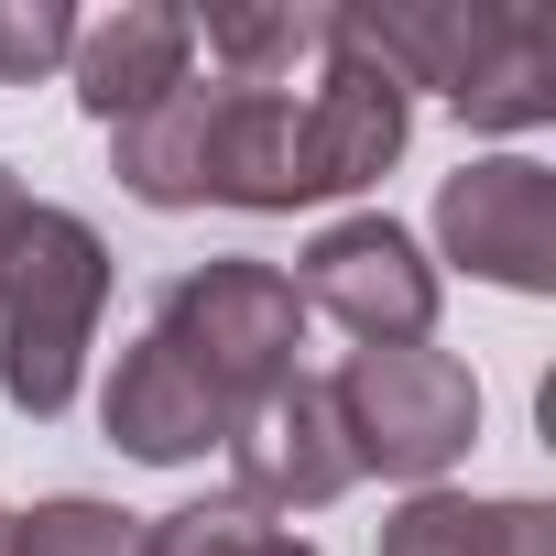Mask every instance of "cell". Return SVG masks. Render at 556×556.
<instances>
[{
	"mask_svg": "<svg viewBox=\"0 0 556 556\" xmlns=\"http://www.w3.org/2000/svg\"><path fill=\"white\" fill-rule=\"evenodd\" d=\"M328 393H339V426H350L361 480L382 469V480H404V491H437V480L469 458V437H480V382H469V361L437 350V339L350 350V361L328 371Z\"/></svg>",
	"mask_w": 556,
	"mask_h": 556,
	"instance_id": "3957f363",
	"label": "cell"
},
{
	"mask_svg": "<svg viewBox=\"0 0 556 556\" xmlns=\"http://www.w3.org/2000/svg\"><path fill=\"white\" fill-rule=\"evenodd\" d=\"M99 317H110V240L77 207L34 197L12 218V251H0V404L55 426L88 382Z\"/></svg>",
	"mask_w": 556,
	"mask_h": 556,
	"instance_id": "6da1fadb",
	"label": "cell"
},
{
	"mask_svg": "<svg viewBox=\"0 0 556 556\" xmlns=\"http://www.w3.org/2000/svg\"><path fill=\"white\" fill-rule=\"evenodd\" d=\"M229 502H251L262 523H306L328 513L339 491H361V458H350V426H339V393L317 371H295L273 404H251L229 426Z\"/></svg>",
	"mask_w": 556,
	"mask_h": 556,
	"instance_id": "8992f818",
	"label": "cell"
},
{
	"mask_svg": "<svg viewBox=\"0 0 556 556\" xmlns=\"http://www.w3.org/2000/svg\"><path fill=\"white\" fill-rule=\"evenodd\" d=\"M207 110H218V77H186L164 88L153 110H131L110 131V175L142 197V207H207Z\"/></svg>",
	"mask_w": 556,
	"mask_h": 556,
	"instance_id": "7c38bea8",
	"label": "cell"
},
{
	"mask_svg": "<svg viewBox=\"0 0 556 556\" xmlns=\"http://www.w3.org/2000/svg\"><path fill=\"white\" fill-rule=\"evenodd\" d=\"M0 556H12V513H0Z\"/></svg>",
	"mask_w": 556,
	"mask_h": 556,
	"instance_id": "d6986e66",
	"label": "cell"
},
{
	"mask_svg": "<svg viewBox=\"0 0 556 556\" xmlns=\"http://www.w3.org/2000/svg\"><path fill=\"white\" fill-rule=\"evenodd\" d=\"M382 556H556V513L502 491V502H469V491H404L393 523H382Z\"/></svg>",
	"mask_w": 556,
	"mask_h": 556,
	"instance_id": "4fadbf2b",
	"label": "cell"
},
{
	"mask_svg": "<svg viewBox=\"0 0 556 556\" xmlns=\"http://www.w3.org/2000/svg\"><path fill=\"white\" fill-rule=\"evenodd\" d=\"M12 556H142V513H121L99 491H55V502L12 513Z\"/></svg>",
	"mask_w": 556,
	"mask_h": 556,
	"instance_id": "2e32d148",
	"label": "cell"
},
{
	"mask_svg": "<svg viewBox=\"0 0 556 556\" xmlns=\"http://www.w3.org/2000/svg\"><path fill=\"white\" fill-rule=\"evenodd\" d=\"M437 251L469 285L556 295V175L534 153H480L437 186Z\"/></svg>",
	"mask_w": 556,
	"mask_h": 556,
	"instance_id": "5b68a950",
	"label": "cell"
},
{
	"mask_svg": "<svg viewBox=\"0 0 556 556\" xmlns=\"http://www.w3.org/2000/svg\"><path fill=\"white\" fill-rule=\"evenodd\" d=\"M66 77H77V110L121 131L131 110H153L164 88L197 77V12H175V0H121V12L77 23Z\"/></svg>",
	"mask_w": 556,
	"mask_h": 556,
	"instance_id": "9c48e42d",
	"label": "cell"
},
{
	"mask_svg": "<svg viewBox=\"0 0 556 556\" xmlns=\"http://www.w3.org/2000/svg\"><path fill=\"white\" fill-rule=\"evenodd\" d=\"M142 556H317V545L285 534V523H262V513L229 502V491H207V502L153 513V523H142Z\"/></svg>",
	"mask_w": 556,
	"mask_h": 556,
	"instance_id": "9a60e30c",
	"label": "cell"
},
{
	"mask_svg": "<svg viewBox=\"0 0 556 556\" xmlns=\"http://www.w3.org/2000/svg\"><path fill=\"white\" fill-rule=\"evenodd\" d=\"M23 207H34V197H23V175L0 164V251H12V218H23Z\"/></svg>",
	"mask_w": 556,
	"mask_h": 556,
	"instance_id": "ac0fdd59",
	"label": "cell"
},
{
	"mask_svg": "<svg viewBox=\"0 0 556 556\" xmlns=\"http://www.w3.org/2000/svg\"><path fill=\"white\" fill-rule=\"evenodd\" d=\"M197 45H207V77L229 88H295L339 45V0H218Z\"/></svg>",
	"mask_w": 556,
	"mask_h": 556,
	"instance_id": "8fae6325",
	"label": "cell"
},
{
	"mask_svg": "<svg viewBox=\"0 0 556 556\" xmlns=\"http://www.w3.org/2000/svg\"><path fill=\"white\" fill-rule=\"evenodd\" d=\"M447 110H458L469 131H545V121H556V34H545L534 12H502L491 55L458 77Z\"/></svg>",
	"mask_w": 556,
	"mask_h": 556,
	"instance_id": "5bb4252c",
	"label": "cell"
},
{
	"mask_svg": "<svg viewBox=\"0 0 556 556\" xmlns=\"http://www.w3.org/2000/svg\"><path fill=\"white\" fill-rule=\"evenodd\" d=\"M153 339L164 350H186L197 361V382L229 404V415H251V404H273L306 361V295L285 285V262H251V251H229V262H186L175 285H164V306H153Z\"/></svg>",
	"mask_w": 556,
	"mask_h": 556,
	"instance_id": "7a4b0ae2",
	"label": "cell"
},
{
	"mask_svg": "<svg viewBox=\"0 0 556 556\" xmlns=\"http://www.w3.org/2000/svg\"><path fill=\"white\" fill-rule=\"evenodd\" d=\"M285 285L306 295V317H339L361 350H404V339L437 328V262H426V240H415L404 218H382V207L328 218V229L295 251Z\"/></svg>",
	"mask_w": 556,
	"mask_h": 556,
	"instance_id": "277c9868",
	"label": "cell"
},
{
	"mask_svg": "<svg viewBox=\"0 0 556 556\" xmlns=\"http://www.w3.org/2000/svg\"><path fill=\"white\" fill-rule=\"evenodd\" d=\"M66 55H77L66 0H0V88H45Z\"/></svg>",
	"mask_w": 556,
	"mask_h": 556,
	"instance_id": "e0dca14e",
	"label": "cell"
},
{
	"mask_svg": "<svg viewBox=\"0 0 556 556\" xmlns=\"http://www.w3.org/2000/svg\"><path fill=\"white\" fill-rule=\"evenodd\" d=\"M404 142H415V99L361 45H328V66L295 99V197L306 207L317 197H361V186H382L404 164Z\"/></svg>",
	"mask_w": 556,
	"mask_h": 556,
	"instance_id": "52a82bcc",
	"label": "cell"
},
{
	"mask_svg": "<svg viewBox=\"0 0 556 556\" xmlns=\"http://www.w3.org/2000/svg\"><path fill=\"white\" fill-rule=\"evenodd\" d=\"M99 426H110V447L121 458H142V469H197L207 447H229V404L197 382V361L186 350H164L153 328L110 361V382H99Z\"/></svg>",
	"mask_w": 556,
	"mask_h": 556,
	"instance_id": "ba28073f",
	"label": "cell"
},
{
	"mask_svg": "<svg viewBox=\"0 0 556 556\" xmlns=\"http://www.w3.org/2000/svg\"><path fill=\"white\" fill-rule=\"evenodd\" d=\"M207 207H251V218H285L295 197V88H229L207 110Z\"/></svg>",
	"mask_w": 556,
	"mask_h": 556,
	"instance_id": "30bf717a",
	"label": "cell"
}]
</instances>
